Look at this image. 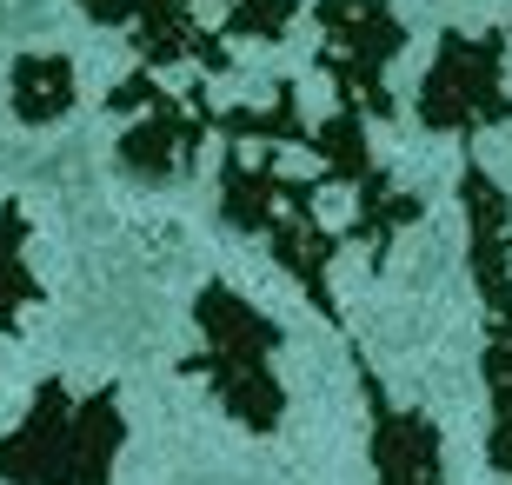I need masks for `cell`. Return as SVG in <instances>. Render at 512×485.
<instances>
[{"label":"cell","mask_w":512,"mask_h":485,"mask_svg":"<svg viewBox=\"0 0 512 485\" xmlns=\"http://www.w3.org/2000/svg\"><path fill=\"white\" fill-rule=\"evenodd\" d=\"M220 220L233 233H260L273 246L280 273L306 293V306L340 326V299H333V260H340V233L320 220V180L280 167V147H227L220 160Z\"/></svg>","instance_id":"1"},{"label":"cell","mask_w":512,"mask_h":485,"mask_svg":"<svg viewBox=\"0 0 512 485\" xmlns=\"http://www.w3.org/2000/svg\"><path fill=\"white\" fill-rule=\"evenodd\" d=\"M127 446L120 392H74L67 379L34 386L20 426L0 439V485H114Z\"/></svg>","instance_id":"2"},{"label":"cell","mask_w":512,"mask_h":485,"mask_svg":"<svg viewBox=\"0 0 512 485\" xmlns=\"http://www.w3.org/2000/svg\"><path fill=\"white\" fill-rule=\"evenodd\" d=\"M193 333H200V353L180 359L187 379H207L213 406L227 412L233 426L247 432H280L286 419V386H280V326L240 299L227 280H213L193 293Z\"/></svg>","instance_id":"3"},{"label":"cell","mask_w":512,"mask_h":485,"mask_svg":"<svg viewBox=\"0 0 512 485\" xmlns=\"http://www.w3.org/2000/svg\"><path fill=\"white\" fill-rule=\"evenodd\" d=\"M459 206H466V266L473 286L486 299V459L499 479H512V200L499 193V180L486 167L459 173Z\"/></svg>","instance_id":"4"},{"label":"cell","mask_w":512,"mask_h":485,"mask_svg":"<svg viewBox=\"0 0 512 485\" xmlns=\"http://www.w3.org/2000/svg\"><path fill=\"white\" fill-rule=\"evenodd\" d=\"M306 153H313V160H320V173L333 180V187H346V200H353L346 240L366 253V266H373V273H386L399 233L426 213V200H419V193H406L393 173L373 160V140H366V113L360 107H340L333 120H320V127L306 133Z\"/></svg>","instance_id":"5"},{"label":"cell","mask_w":512,"mask_h":485,"mask_svg":"<svg viewBox=\"0 0 512 485\" xmlns=\"http://www.w3.org/2000/svg\"><path fill=\"white\" fill-rule=\"evenodd\" d=\"M107 107L127 120V133H120V167L133 173V180H187L193 167H200V147H207L213 120H220V107L207 100V87L193 80V87H160V67H133L127 80H120L114 94H107Z\"/></svg>","instance_id":"6"},{"label":"cell","mask_w":512,"mask_h":485,"mask_svg":"<svg viewBox=\"0 0 512 485\" xmlns=\"http://www.w3.org/2000/svg\"><path fill=\"white\" fill-rule=\"evenodd\" d=\"M506 27H486V34H459L446 27L433 47V67L419 80V127L446 133V140H473V133H493L512 120V87H506Z\"/></svg>","instance_id":"7"},{"label":"cell","mask_w":512,"mask_h":485,"mask_svg":"<svg viewBox=\"0 0 512 485\" xmlns=\"http://www.w3.org/2000/svg\"><path fill=\"white\" fill-rule=\"evenodd\" d=\"M313 27H320V74L333 80L340 107L393 120L399 100L386 87V67L406 54V20L393 14V0H313Z\"/></svg>","instance_id":"8"},{"label":"cell","mask_w":512,"mask_h":485,"mask_svg":"<svg viewBox=\"0 0 512 485\" xmlns=\"http://www.w3.org/2000/svg\"><path fill=\"white\" fill-rule=\"evenodd\" d=\"M87 20L100 27H127L140 67H200V74H227L233 47L227 34H207L193 20V0H74Z\"/></svg>","instance_id":"9"},{"label":"cell","mask_w":512,"mask_h":485,"mask_svg":"<svg viewBox=\"0 0 512 485\" xmlns=\"http://www.w3.org/2000/svg\"><path fill=\"white\" fill-rule=\"evenodd\" d=\"M353 373L366 392V426H373V479L380 485H446V439L419 406H399L380 386V373L366 366V353L353 346Z\"/></svg>","instance_id":"10"},{"label":"cell","mask_w":512,"mask_h":485,"mask_svg":"<svg viewBox=\"0 0 512 485\" xmlns=\"http://www.w3.org/2000/svg\"><path fill=\"white\" fill-rule=\"evenodd\" d=\"M7 100H14L20 127H54V120H67L74 100H80L74 60L67 54H20L14 74H7Z\"/></svg>","instance_id":"11"},{"label":"cell","mask_w":512,"mask_h":485,"mask_svg":"<svg viewBox=\"0 0 512 485\" xmlns=\"http://www.w3.org/2000/svg\"><path fill=\"white\" fill-rule=\"evenodd\" d=\"M213 133L227 147H247V140H260V147H306L313 120L300 113V80H280L273 87V107H227L213 120Z\"/></svg>","instance_id":"12"},{"label":"cell","mask_w":512,"mask_h":485,"mask_svg":"<svg viewBox=\"0 0 512 485\" xmlns=\"http://www.w3.org/2000/svg\"><path fill=\"white\" fill-rule=\"evenodd\" d=\"M40 306V280L27 266V213L20 200H0V333H20Z\"/></svg>","instance_id":"13"},{"label":"cell","mask_w":512,"mask_h":485,"mask_svg":"<svg viewBox=\"0 0 512 485\" xmlns=\"http://www.w3.org/2000/svg\"><path fill=\"white\" fill-rule=\"evenodd\" d=\"M227 20L220 34L227 40H286V27L300 20V0H220Z\"/></svg>","instance_id":"14"},{"label":"cell","mask_w":512,"mask_h":485,"mask_svg":"<svg viewBox=\"0 0 512 485\" xmlns=\"http://www.w3.org/2000/svg\"><path fill=\"white\" fill-rule=\"evenodd\" d=\"M506 34H512V27H506Z\"/></svg>","instance_id":"15"}]
</instances>
